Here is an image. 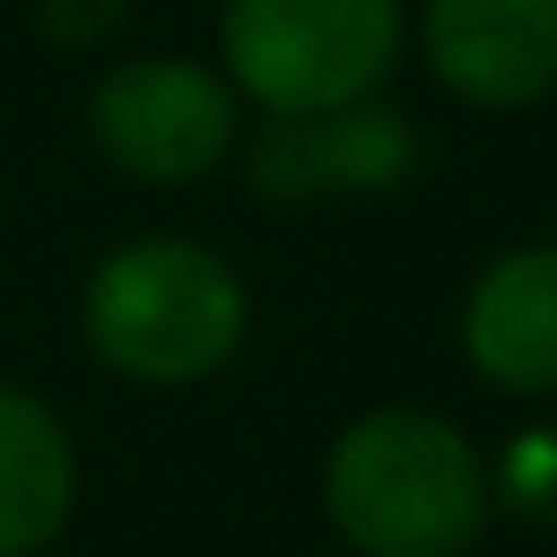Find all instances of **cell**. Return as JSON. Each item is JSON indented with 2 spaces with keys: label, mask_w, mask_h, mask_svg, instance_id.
I'll list each match as a JSON object with an SVG mask.
<instances>
[{
  "label": "cell",
  "mask_w": 557,
  "mask_h": 557,
  "mask_svg": "<svg viewBox=\"0 0 557 557\" xmlns=\"http://www.w3.org/2000/svg\"><path fill=\"white\" fill-rule=\"evenodd\" d=\"M325 516L354 557H466L494 516L487 451L437 409H368L325 451Z\"/></svg>",
  "instance_id": "obj_1"
},
{
  "label": "cell",
  "mask_w": 557,
  "mask_h": 557,
  "mask_svg": "<svg viewBox=\"0 0 557 557\" xmlns=\"http://www.w3.org/2000/svg\"><path fill=\"white\" fill-rule=\"evenodd\" d=\"M78 325L99 368L135 388H198L240 354L247 283L233 261L184 233H141L92 261L78 297Z\"/></svg>",
  "instance_id": "obj_2"
},
{
  "label": "cell",
  "mask_w": 557,
  "mask_h": 557,
  "mask_svg": "<svg viewBox=\"0 0 557 557\" xmlns=\"http://www.w3.org/2000/svg\"><path fill=\"white\" fill-rule=\"evenodd\" d=\"M403 0H226L219 78L261 113H339L403 57Z\"/></svg>",
  "instance_id": "obj_3"
},
{
  "label": "cell",
  "mask_w": 557,
  "mask_h": 557,
  "mask_svg": "<svg viewBox=\"0 0 557 557\" xmlns=\"http://www.w3.org/2000/svg\"><path fill=\"white\" fill-rule=\"evenodd\" d=\"M85 135L135 184H198L240 141V92L198 57H127L85 92Z\"/></svg>",
  "instance_id": "obj_4"
},
{
  "label": "cell",
  "mask_w": 557,
  "mask_h": 557,
  "mask_svg": "<svg viewBox=\"0 0 557 557\" xmlns=\"http://www.w3.org/2000/svg\"><path fill=\"white\" fill-rule=\"evenodd\" d=\"M417 177V127L381 99L339 113H269L247 141V190L269 205L388 198Z\"/></svg>",
  "instance_id": "obj_5"
},
{
  "label": "cell",
  "mask_w": 557,
  "mask_h": 557,
  "mask_svg": "<svg viewBox=\"0 0 557 557\" xmlns=\"http://www.w3.org/2000/svg\"><path fill=\"white\" fill-rule=\"evenodd\" d=\"M417 42L473 113H522L557 92V0H423Z\"/></svg>",
  "instance_id": "obj_6"
},
{
  "label": "cell",
  "mask_w": 557,
  "mask_h": 557,
  "mask_svg": "<svg viewBox=\"0 0 557 557\" xmlns=\"http://www.w3.org/2000/svg\"><path fill=\"white\" fill-rule=\"evenodd\" d=\"M459 346L502 395H557V247H508L473 275Z\"/></svg>",
  "instance_id": "obj_7"
},
{
  "label": "cell",
  "mask_w": 557,
  "mask_h": 557,
  "mask_svg": "<svg viewBox=\"0 0 557 557\" xmlns=\"http://www.w3.org/2000/svg\"><path fill=\"white\" fill-rule=\"evenodd\" d=\"M78 502V445L42 395L0 381V557H42Z\"/></svg>",
  "instance_id": "obj_8"
},
{
  "label": "cell",
  "mask_w": 557,
  "mask_h": 557,
  "mask_svg": "<svg viewBox=\"0 0 557 557\" xmlns=\"http://www.w3.org/2000/svg\"><path fill=\"white\" fill-rule=\"evenodd\" d=\"M487 494L530 530H557V423H530L487 459Z\"/></svg>",
  "instance_id": "obj_9"
},
{
  "label": "cell",
  "mask_w": 557,
  "mask_h": 557,
  "mask_svg": "<svg viewBox=\"0 0 557 557\" xmlns=\"http://www.w3.org/2000/svg\"><path fill=\"white\" fill-rule=\"evenodd\" d=\"M127 0H36V28L57 50H99L107 36H121Z\"/></svg>",
  "instance_id": "obj_10"
}]
</instances>
